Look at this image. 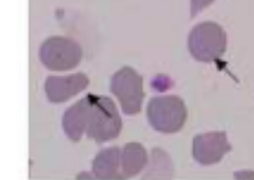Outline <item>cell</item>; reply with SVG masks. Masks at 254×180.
<instances>
[{"label":"cell","mask_w":254,"mask_h":180,"mask_svg":"<svg viewBox=\"0 0 254 180\" xmlns=\"http://www.w3.org/2000/svg\"><path fill=\"white\" fill-rule=\"evenodd\" d=\"M90 81L83 73L63 77L51 76L45 83V92L50 102L61 103L86 89Z\"/></svg>","instance_id":"7"},{"label":"cell","mask_w":254,"mask_h":180,"mask_svg":"<svg viewBox=\"0 0 254 180\" xmlns=\"http://www.w3.org/2000/svg\"><path fill=\"white\" fill-rule=\"evenodd\" d=\"M91 102V94H89L73 104L64 115L62 126L65 134L73 142L79 141L85 132Z\"/></svg>","instance_id":"8"},{"label":"cell","mask_w":254,"mask_h":180,"mask_svg":"<svg viewBox=\"0 0 254 180\" xmlns=\"http://www.w3.org/2000/svg\"><path fill=\"white\" fill-rule=\"evenodd\" d=\"M189 50L198 61L210 63L224 55L226 34L214 22H203L194 27L189 36Z\"/></svg>","instance_id":"2"},{"label":"cell","mask_w":254,"mask_h":180,"mask_svg":"<svg viewBox=\"0 0 254 180\" xmlns=\"http://www.w3.org/2000/svg\"><path fill=\"white\" fill-rule=\"evenodd\" d=\"M215 0H191V17H195L198 13L207 7Z\"/></svg>","instance_id":"11"},{"label":"cell","mask_w":254,"mask_h":180,"mask_svg":"<svg viewBox=\"0 0 254 180\" xmlns=\"http://www.w3.org/2000/svg\"><path fill=\"white\" fill-rule=\"evenodd\" d=\"M147 151L142 145L136 142L127 143L122 149L121 173L122 180L137 175L148 163Z\"/></svg>","instance_id":"10"},{"label":"cell","mask_w":254,"mask_h":180,"mask_svg":"<svg viewBox=\"0 0 254 180\" xmlns=\"http://www.w3.org/2000/svg\"><path fill=\"white\" fill-rule=\"evenodd\" d=\"M111 91L120 102L122 111L127 116L141 112L144 99L143 78L130 66L122 67L114 74Z\"/></svg>","instance_id":"5"},{"label":"cell","mask_w":254,"mask_h":180,"mask_svg":"<svg viewBox=\"0 0 254 180\" xmlns=\"http://www.w3.org/2000/svg\"><path fill=\"white\" fill-rule=\"evenodd\" d=\"M122 122L116 105L111 98L91 94L85 133L98 143L108 142L119 136Z\"/></svg>","instance_id":"1"},{"label":"cell","mask_w":254,"mask_h":180,"mask_svg":"<svg viewBox=\"0 0 254 180\" xmlns=\"http://www.w3.org/2000/svg\"><path fill=\"white\" fill-rule=\"evenodd\" d=\"M121 154L119 147L103 149L96 156L92 163L93 173L101 180H122Z\"/></svg>","instance_id":"9"},{"label":"cell","mask_w":254,"mask_h":180,"mask_svg":"<svg viewBox=\"0 0 254 180\" xmlns=\"http://www.w3.org/2000/svg\"><path fill=\"white\" fill-rule=\"evenodd\" d=\"M225 131H213L196 135L193 140L192 154L197 163L203 166L216 164L231 150Z\"/></svg>","instance_id":"6"},{"label":"cell","mask_w":254,"mask_h":180,"mask_svg":"<svg viewBox=\"0 0 254 180\" xmlns=\"http://www.w3.org/2000/svg\"><path fill=\"white\" fill-rule=\"evenodd\" d=\"M40 60L51 70L66 71L80 63L82 49L71 39L51 37L43 43L40 50Z\"/></svg>","instance_id":"4"},{"label":"cell","mask_w":254,"mask_h":180,"mask_svg":"<svg viewBox=\"0 0 254 180\" xmlns=\"http://www.w3.org/2000/svg\"><path fill=\"white\" fill-rule=\"evenodd\" d=\"M187 115L183 99L175 95L152 98L147 108L151 125L156 131L166 134L180 131L187 121Z\"/></svg>","instance_id":"3"}]
</instances>
